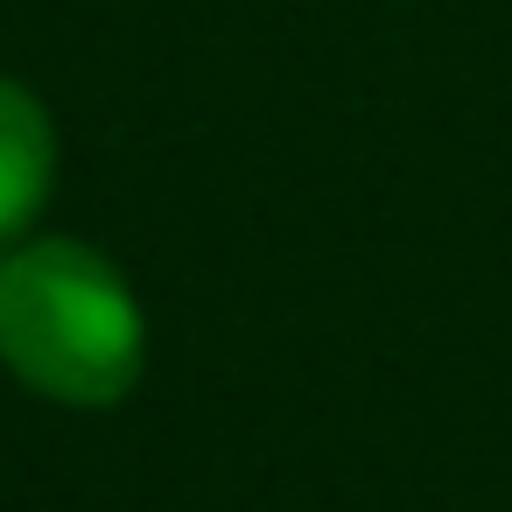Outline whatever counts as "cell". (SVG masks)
Returning a JSON list of instances; mask_svg holds the SVG:
<instances>
[{
    "label": "cell",
    "mask_w": 512,
    "mask_h": 512,
    "mask_svg": "<svg viewBox=\"0 0 512 512\" xmlns=\"http://www.w3.org/2000/svg\"><path fill=\"white\" fill-rule=\"evenodd\" d=\"M0 351L43 393L92 407L134 379L141 323L106 260L50 239L0 260Z\"/></svg>",
    "instance_id": "6da1fadb"
},
{
    "label": "cell",
    "mask_w": 512,
    "mask_h": 512,
    "mask_svg": "<svg viewBox=\"0 0 512 512\" xmlns=\"http://www.w3.org/2000/svg\"><path fill=\"white\" fill-rule=\"evenodd\" d=\"M50 190V120L22 85H0V239L22 232Z\"/></svg>",
    "instance_id": "7a4b0ae2"
}]
</instances>
